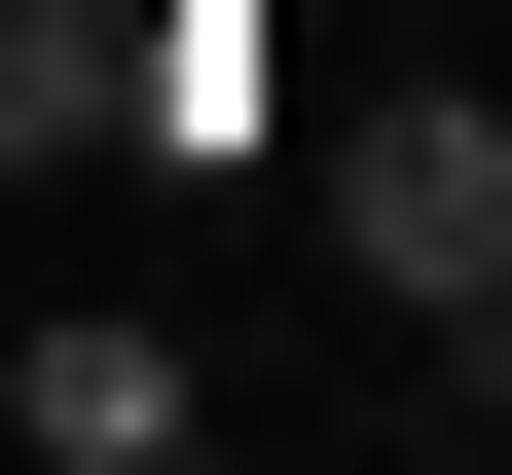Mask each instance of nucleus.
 Masks as SVG:
<instances>
[{
	"instance_id": "f257e3e1",
	"label": "nucleus",
	"mask_w": 512,
	"mask_h": 475,
	"mask_svg": "<svg viewBox=\"0 0 512 475\" xmlns=\"http://www.w3.org/2000/svg\"><path fill=\"white\" fill-rule=\"evenodd\" d=\"M330 256H366L403 329H476V293H512V74H366V110H330Z\"/></svg>"
},
{
	"instance_id": "f03ea898",
	"label": "nucleus",
	"mask_w": 512,
	"mask_h": 475,
	"mask_svg": "<svg viewBox=\"0 0 512 475\" xmlns=\"http://www.w3.org/2000/svg\"><path fill=\"white\" fill-rule=\"evenodd\" d=\"M183 402H220L183 329H37V366H0V439H37V475H183Z\"/></svg>"
},
{
	"instance_id": "7ed1b4c3",
	"label": "nucleus",
	"mask_w": 512,
	"mask_h": 475,
	"mask_svg": "<svg viewBox=\"0 0 512 475\" xmlns=\"http://www.w3.org/2000/svg\"><path fill=\"white\" fill-rule=\"evenodd\" d=\"M403 402H439V439H512V293H476V329H439V366H403Z\"/></svg>"
}]
</instances>
